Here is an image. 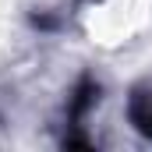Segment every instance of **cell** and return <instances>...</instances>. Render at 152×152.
Here are the masks:
<instances>
[{
  "instance_id": "6da1fadb",
  "label": "cell",
  "mask_w": 152,
  "mask_h": 152,
  "mask_svg": "<svg viewBox=\"0 0 152 152\" xmlns=\"http://www.w3.org/2000/svg\"><path fill=\"white\" fill-rule=\"evenodd\" d=\"M99 81L96 78L85 75L75 81V88H71V96H67V106H64V145H92V138L85 134V120H88V113L96 110V103H99Z\"/></svg>"
},
{
  "instance_id": "7a4b0ae2",
  "label": "cell",
  "mask_w": 152,
  "mask_h": 152,
  "mask_svg": "<svg viewBox=\"0 0 152 152\" xmlns=\"http://www.w3.org/2000/svg\"><path fill=\"white\" fill-rule=\"evenodd\" d=\"M124 113H127V124L152 142V78H142L131 85L127 92V103H124Z\"/></svg>"
},
{
  "instance_id": "3957f363",
  "label": "cell",
  "mask_w": 152,
  "mask_h": 152,
  "mask_svg": "<svg viewBox=\"0 0 152 152\" xmlns=\"http://www.w3.org/2000/svg\"><path fill=\"white\" fill-rule=\"evenodd\" d=\"M78 4H92V0H78Z\"/></svg>"
}]
</instances>
